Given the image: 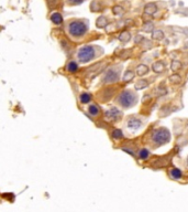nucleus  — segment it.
I'll return each mask as SVG.
<instances>
[{
	"instance_id": "nucleus-1",
	"label": "nucleus",
	"mask_w": 188,
	"mask_h": 212,
	"mask_svg": "<svg viewBox=\"0 0 188 212\" xmlns=\"http://www.w3.org/2000/svg\"><path fill=\"white\" fill-rule=\"evenodd\" d=\"M68 32L75 38L83 37L87 32V24L80 20H74L68 24Z\"/></svg>"
},
{
	"instance_id": "nucleus-2",
	"label": "nucleus",
	"mask_w": 188,
	"mask_h": 212,
	"mask_svg": "<svg viewBox=\"0 0 188 212\" xmlns=\"http://www.w3.org/2000/svg\"><path fill=\"white\" fill-rule=\"evenodd\" d=\"M96 55L95 48L93 45H85V47L80 48L77 53V58L81 63H87V62L91 61Z\"/></svg>"
},
{
	"instance_id": "nucleus-3",
	"label": "nucleus",
	"mask_w": 188,
	"mask_h": 212,
	"mask_svg": "<svg viewBox=\"0 0 188 212\" xmlns=\"http://www.w3.org/2000/svg\"><path fill=\"white\" fill-rule=\"evenodd\" d=\"M118 102L119 104L123 106V107L128 108V107H131V106H133L134 104L136 103V96L134 95L133 92H131V91H125V92H122L120 94L118 99Z\"/></svg>"
},
{
	"instance_id": "nucleus-4",
	"label": "nucleus",
	"mask_w": 188,
	"mask_h": 212,
	"mask_svg": "<svg viewBox=\"0 0 188 212\" xmlns=\"http://www.w3.org/2000/svg\"><path fill=\"white\" fill-rule=\"evenodd\" d=\"M152 138H153L155 144L163 145V144H166V142H169V139H171V134H169V131L166 128H159L157 131H155L153 133Z\"/></svg>"
},
{
	"instance_id": "nucleus-5",
	"label": "nucleus",
	"mask_w": 188,
	"mask_h": 212,
	"mask_svg": "<svg viewBox=\"0 0 188 212\" xmlns=\"http://www.w3.org/2000/svg\"><path fill=\"white\" fill-rule=\"evenodd\" d=\"M119 80V72L117 70H111L107 71V73L104 76V83H113Z\"/></svg>"
},
{
	"instance_id": "nucleus-6",
	"label": "nucleus",
	"mask_w": 188,
	"mask_h": 212,
	"mask_svg": "<svg viewBox=\"0 0 188 212\" xmlns=\"http://www.w3.org/2000/svg\"><path fill=\"white\" fill-rule=\"evenodd\" d=\"M120 115H121V113H120L118 108H116V107H112L111 110H108L107 113H106V116H107L109 119H111V120H116V119H118L119 117H120Z\"/></svg>"
},
{
	"instance_id": "nucleus-7",
	"label": "nucleus",
	"mask_w": 188,
	"mask_h": 212,
	"mask_svg": "<svg viewBox=\"0 0 188 212\" xmlns=\"http://www.w3.org/2000/svg\"><path fill=\"white\" fill-rule=\"evenodd\" d=\"M141 126H142L141 120L134 118V117L133 118H130L129 120H128V127L131 128V129H139Z\"/></svg>"
},
{
	"instance_id": "nucleus-8",
	"label": "nucleus",
	"mask_w": 188,
	"mask_h": 212,
	"mask_svg": "<svg viewBox=\"0 0 188 212\" xmlns=\"http://www.w3.org/2000/svg\"><path fill=\"white\" fill-rule=\"evenodd\" d=\"M144 11H145V13H146V15H150V16L154 15V13L157 11L156 5H154V3H148V5L145 6V8H144Z\"/></svg>"
},
{
	"instance_id": "nucleus-9",
	"label": "nucleus",
	"mask_w": 188,
	"mask_h": 212,
	"mask_svg": "<svg viewBox=\"0 0 188 212\" xmlns=\"http://www.w3.org/2000/svg\"><path fill=\"white\" fill-rule=\"evenodd\" d=\"M51 20L55 24H61L63 22V17H62V15L60 12H54V13L51 15Z\"/></svg>"
},
{
	"instance_id": "nucleus-10",
	"label": "nucleus",
	"mask_w": 188,
	"mask_h": 212,
	"mask_svg": "<svg viewBox=\"0 0 188 212\" xmlns=\"http://www.w3.org/2000/svg\"><path fill=\"white\" fill-rule=\"evenodd\" d=\"M67 71L68 72H70V73H75V72H77V70H78V64L76 63V62H74V61H70V63L67 64Z\"/></svg>"
},
{
	"instance_id": "nucleus-11",
	"label": "nucleus",
	"mask_w": 188,
	"mask_h": 212,
	"mask_svg": "<svg viewBox=\"0 0 188 212\" xmlns=\"http://www.w3.org/2000/svg\"><path fill=\"white\" fill-rule=\"evenodd\" d=\"M108 21H107V18L106 17H99L96 21V26L98 27V28H104V27L107 26Z\"/></svg>"
},
{
	"instance_id": "nucleus-12",
	"label": "nucleus",
	"mask_w": 188,
	"mask_h": 212,
	"mask_svg": "<svg viewBox=\"0 0 188 212\" xmlns=\"http://www.w3.org/2000/svg\"><path fill=\"white\" fill-rule=\"evenodd\" d=\"M149 71V67L145 65V64H140L139 66L136 67V73L139 74V75H144V74H146Z\"/></svg>"
},
{
	"instance_id": "nucleus-13",
	"label": "nucleus",
	"mask_w": 188,
	"mask_h": 212,
	"mask_svg": "<svg viewBox=\"0 0 188 212\" xmlns=\"http://www.w3.org/2000/svg\"><path fill=\"white\" fill-rule=\"evenodd\" d=\"M79 99H80V102L83 104H87L88 102H90V99H91V95L89 93H81L80 96H79Z\"/></svg>"
},
{
	"instance_id": "nucleus-14",
	"label": "nucleus",
	"mask_w": 188,
	"mask_h": 212,
	"mask_svg": "<svg viewBox=\"0 0 188 212\" xmlns=\"http://www.w3.org/2000/svg\"><path fill=\"white\" fill-rule=\"evenodd\" d=\"M130 39H131V34L128 31L122 32L121 34L119 35V40L121 41V42H128Z\"/></svg>"
},
{
	"instance_id": "nucleus-15",
	"label": "nucleus",
	"mask_w": 188,
	"mask_h": 212,
	"mask_svg": "<svg viewBox=\"0 0 188 212\" xmlns=\"http://www.w3.org/2000/svg\"><path fill=\"white\" fill-rule=\"evenodd\" d=\"M171 176L174 178V179H179V178H182L183 174H182V171H180L179 169L173 168V169H172V171H171Z\"/></svg>"
},
{
	"instance_id": "nucleus-16",
	"label": "nucleus",
	"mask_w": 188,
	"mask_h": 212,
	"mask_svg": "<svg viewBox=\"0 0 188 212\" xmlns=\"http://www.w3.org/2000/svg\"><path fill=\"white\" fill-rule=\"evenodd\" d=\"M148 85H149V83L145 81V80H140L139 82H136L135 88H136V90H142V88H145Z\"/></svg>"
},
{
	"instance_id": "nucleus-17",
	"label": "nucleus",
	"mask_w": 188,
	"mask_h": 212,
	"mask_svg": "<svg viewBox=\"0 0 188 212\" xmlns=\"http://www.w3.org/2000/svg\"><path fill=\"white\" fill-rule=\"evenodd\" d=\"M153 70L156 73H161L164 70V65H163V63H161V62H156V63L153 64Z\"/></svg>"
},
{
	"instance_id": "nucleus-18",
	"label": "nucleus",
	"mask_w": 188,
	"mask_h": 212,
	"mask_svg": "<svg viewBox=\"0 0 188 212\" xmlns=\"http://www.w3.org/2000/svg\"><path fill=\"white\" fill-rule=\"evenodd\" d=\"M89 114L91 116H97L99 114V108L97 105H91L89 106Z\"/></svg>"
},
{
	"instance_id": "nucleus-19",
	"label": "nucleus",
	"mask_w": 188,
	"mask_h": 212,
	"mask_svg": "<svg viewBox=\"0 0 188 212\" xmlns=\"http://www.w3.org/2000/svg\"><path fill=\"white\" fill-rule=\"evenodd\" d=\"M90 9H91V11H99V10L101 9V7H100V3L95 0V1H93L91 5H90Z\"/></svg>"
},
{
	"instance_id": "nucleus-20",
	"label": "nucleus",
	"mask_w": 188,
	"mask_h": 212,
	"mask_svg": "<svg viewBox=\"0 0 188 212\" xmlns=\"http://www.w3.org/2000/svg\"><path fill=\"white\" fill-rule=\"evenodd\" d=\"M163 35H164V33H163L161 30H155V31L153 32V39H154V40H161V39L163 38Z\"/></svg>"
},
{
	"instance_id": "nucleus-21",
	"label": "nucleus",
	"mask_w": 188,
	"mask_h": 212,
	"mask_svg": "<svg viewBox=\"0 0 188 212\" xmlns=\"http://www.w3.org/2000/svg\"><path fill=\"white\" fill-rule=\"evenodd\" d=\"M149 155H150V153H149L148 149H141L139 151V156L141 159H146L149 157Z\"/></svg>"
},
{
	"instance_id": "nucleus-22",
	"label": "nucleus",
	"mask_w": 188,
	"mask_h": 212,
	"mask_svg": "<svg viewBox=\"0 0 188 212\" xmlns=\"http://www.w3.org/2000/svg\"><path fill=\"white\" fill-rule=\"evenodd\" d=\"M112 137L113 138H116V139H120V138L123 137V134H122V131H120V129H115V131H112Z\"/></svg>"
},
{
	"instance_id": "nucleus-23",
	"label": "nucleus",
	"mask_w": 188,
	"mask_h": 212,
	"mask_svg": "<svg viewBox=\"0 0 188 212\" xmlns=\"http://www.w3.org/2000/svg\"><path fill=\"white\" fill-rule=\"evenodd\" d=\"M134 77V73L133 72H131V71H128L127 73L125 74V76H123V81L128 82V81H131V80Z\"/></svg>"
},
{
	"instance_id": "nucleus-24",
	"label": "nucleus",
	"mask_w": 188,
	"mask_h": 212,
	"mask_svg": "<svg viewBox=\"0 0 188 212\" xmlns=\"http://www.w3.org/2000/svg\"><path fill=\"white\" fill-rule=\"evenodd\" d=\"M153 28H154V26H153V23H152V22H146V23L144 24V27H143V30H144V31H146V32H150V31H152V30H153Z\"/></svg>"
},
{
	"instance_id": "nucleus-25",
	"label": "nucleus",
	"mask_w": 188,
	"mask_h": 212,
	"mask_svg": "<svg viewBox=\"0 0 188 212\" xmlns=\"http://www.w3.org/2000/svg\"><path fill=\"white\" fill-rule=\"evenodd\" d=\"M180 62H178V61H174V62H172V71H177L178 69H180Z\"/></svg>"
},
{
	"instance_id": "nucleus-26",
	"label": "nucleus",
	"mask_w": 188,
	"mask_h": 212,
	"mask_svg": "<svg viewBox=\"0 0 188 212\" xmlns=\"http://www.w3.org/2000/svg\"><path fill=\"white\" fill-rule=\"evenodd\" d=\"M171 82L172 83H175V84H176V83H179L180 82V76L178 75V74H174V75H172L171 76Z\"/></svg>"
},
{
	"instance_id": "nucleus-27",
	"label": "nucleus",
	"mask_w": 188,
	"mask_h": 212,
	"mask_svg": "<svg viewBox=\"0 0 188 212\" xmlns=\"http://www.w3.org/2000/svg\"><path fill=\"white\" fill-rule=\"evenodd\" d=\"M112 12L115 13V15H121L122 12H123V9H122V7H120V6H116V7H113Z\"/></svg>"
},
{
	"instance_id": "nucleus-28",
	"label": "nucleus",
	"mask_w": 188,
	"mask_h": 212,
	"mask_svg": "<svg viewBox=\"0 0 188 212\" xmlns=\"http://www.w3.org/2000/svg\"><path fill=\"white\" fill-rule=\"evenodd\" d=\"M70 5H80L84 2V0H67Z\"/></svg>"
},
{
	"instance_id": "nucleus-29",
	"label": "nucleus",
	"mask_w": 188,
	"mask_h": 212,
	"mask_svg": "<svg viewBox=\"0 0 188 212\" xmlns=\"http://www.w3.org/2000/svg\"><path fill=\"white\" fill-rule=\"evenodd\" d=\"M123 150H125V151H127V153H129V154H131V155H134V154H133V151H131V150H130V149L123 148Z\"/></svg>"
},
{
	"instance_id": "nucleus-30",
	"label": "nucleus",
	"mask_w": 188,
	"mask_h": 212,
	"mask_svg": "<svg viewBox=\"0 0 188 212\" xmlns=\"http://www.w3.org/2000/svg\"><path fill=\"white\" fill-rule=\"evenodd\" d=\"M141 40H142V37H138V38H135V42H140Z\"/></svg>"
},
{
	"instance_id": "nucleus-31",
	"label": "nucleus",
	"mask_w": 188,
	"mask_h": 212,
	"mask_svg": "<svg viewBox=\"0 0 188 212\" xmlns=\"http://www.w3.org/2000/svg\"><path fill=\"white\" fill-rule=\"evenodd\" d=\"M187 163H188V159H187Z\"/></svg>"
}]
</instances>
